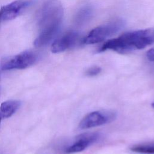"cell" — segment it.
<instances>
[{"instance_id": "8", "label": "cell", "mask_w": 154, "mask_h": 154, "mask_svg": "<svg viewBox=\"0 0 154 154\" xmlns=\"http://www.w3.org/2000/svg\"><path fill=\"white\" fill-rule=\"evenodd\" d=\"M79 37L80 35L78 31H69L53 42L51 51L53 53H60L68 50L77 44Z\"/></svg>"}, {"instance_id": "4", "label": "cell", "mask_w": 154, "mask_h": 154, "mask_svg": "<svg viewBox=\"0 0 154 154\" xmlns=\"http://www.w3.org/2000/svg\"><path fill=\"white\" fill-rule=\"evenodd\" d=\"M117 117V113L111 109L94 111L85 116L79 123V129H87L102 126L114 122Z\"/></svg>"}, {"instance_id": "9", "label": "cell", "mask_w": 154, "mask_h": 154, "mask_svg": "<svg viewBox=\"0 0 154 154\" xmlns=\"http://www.w3.org/2000/svg\"><path fill=\"white\" fill-rule=\"evenodd\" d=\"M94 13V8L91 5H85L81 7L75 13L74 23L77 26H83L87 23L93 17Z\"/></svg>"}, {"instance_id": "13", "label": "cell", "mask_w": 154, "mask_h": 154, "mask_svg": "<svg viewBox=\"0 0 154 154\" xmlns=\"http://www.w3.org/2000/svg\"><path fill=\"white\" fill-rule=\"evenodd\" d=\"M146 56L149 60L154 62V48L149 49L146 54Z\"/></svg>"}, {"instance_id": "7", "label": "cell", "mask_w": 154, "mask_h": 154, "mask_svg": "<svg viewBox=\"0 0 154 154\" xmlns=\"http://www.w3.org/2000/svg\"><path fill=\"white\" fill-rule=\"evenodd\" d=\"M101 135L97 132H85L76 137L74 142L66 149L67 153H75L82 152L97 142Z\"/></svg>"}, {"instance_id": "1", "label": "cell", "mask_w": 154, "mask_h": 154, "mask_svg": "<svg viewBox=\"0 0 154 154\" xmlns=\"http://www.w3.org/2000/svg\"><path fill=\"white\" fill-rule=\"evenodd\" d=\"M63 7L58 0H47L37 14L39 34L34 42L37 48L48 45L58 33L63 17Z\"/></svg>"}, {"instance_id": "5", "label": "cell", "mask_w": 154, "mask_h": 154, "mask_svg": "<svg viewBox=\"0 0 154 154\" xmlns=\"http://www.w3.org/2000/svg\"><path fill=\"white\" fill-rule=\"evenodd\" d=\"M37 60V54L31 51H25L4 60L1 65L2 70L23 69L34 64Z\"/></svg>"}, {"instance_id": "6", "label": "cell", "mask_w": 154, "mask_h": 154, "mask_svg": "<svg viewBox=\"0 0 154 154\" xmlns=\"http://www.w3.org/2000/svg\"><path fill=\"white\" fill-rule=\"evenodd\" d=\"M34 3V0H16L0 8V22L12 20Z\"/></svg>"}, {"instance_id": "11", "label": "cell", "mask_w": 154, "mask_h": 154, "mask_svg": "<svg viewBox=\"0 0 154 154\" xmlns=\"http://www.w3.org/2000/svg\"><path fill=\"white\" fill-rule=\"evenodd\" d=\"M130 150L140 154H154V143L135 144L130 147Z\"/></svg>"}, {"instance_id": "12", "label": "cell", "mask_w": 154, "mask_h": 154, "mask_svg": "<svg viewBox=\"0 0 154 154\" xmlns=\"http://www.w3.org/2000/svg\"><path fill=\"white\" fill-rule=\"evenodd\" d=\"M102 71V69L100 67L97 66H92L90 68H88L85 72V74L87 76L90 77H93L97 76L99 75Z\"/></svg>"}, {"instance_id": "15", "label": "cell", "mask_w": 154, "mask_h": 154, "mask_svg": "<svg viewBox=\"0 0 154 154\" xmlns=\"http://www.w3.org/2000/svg\"><path fill=\"white\" fill-rule=\"evenodd\" d=\"M0 93H1V88H0Z\"/></svg>"}, {"instance_id": "2", "label": "cell", "mask_w": 154, "mask_h": 154, "mask_svg": "<svg viewBox=\"0 0 154 154\" xmlns=\"http://www.w3.org/2000/svg\"><path fill=\"white\" fill-rule=\"evenodd\" d=\"M154 43V28L139 29L128 32L105 42L99 52L111 50L125 54L140 50Z\"/></svg>"}, {"instance_id": "14", "label": "cell", "mask_w": 154, "mask_h": 154, "mask_svg": "<svg viewBox=\"0 0 154 154\" xmlns=\"http://www.w3.org/2000/svg\"><path fill=\"white\" fill-rule=\"evenodd\" d=\"M152 107L154 108V102L152 103Z\"/></svg>"}, {"instance_id": "10", "label": "cell", "mask_w": 154, "mask_h": 154, "mask_svg": "<svg viewBox=\"0 0 154 154\" xmlns=\"http://www.w3.org/2000/svg\"><path fill=\"white\" fill-rule=\"evenodd\" d=\"M20 103L16 100H9L2 102L0 106V122L2 119L11 117L19 109Z\"/></svg>"}, {"instance_id": "3", "label": "cell", "mask_w": 154, "mask_h": 154, "mask_svg": "<svg viewBox=\"0 0 154 154\" xmlns=\"http://www.w3.org/2000/svg\"><path fill=\"white\" fill-rule=\"evenodd\" d=\"M126 22L122 19H116L93 29L85 38L83 43L87 45L101 42L122 30Z\"/></svg>"}]
</instances>
